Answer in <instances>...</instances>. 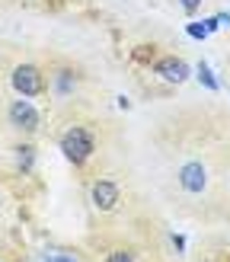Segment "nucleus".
Returning a JSON list of instances; mask_svg holds the SVG:
<instances>
[{
    "label": "nucleus",
    "mask_w": 230,
    "mask_h": 262,
    "mask_svg": "<svg viewBox=\"0 0 230 262\" xmlns=\"http://www.w3.org/2000/svg\"><path fill=\"white\" fill-rule=\"evenodd\" d=\"M58 144H61V154L67 157L74 166H86L89 157L96 154V138H93V131H89L86 125H80V122H74V125L64 128Z\"/></svg>",
    "instance_id": "f257e3e1"
},
{
    "label": "nucleus",
    "mask_w": 230,
    "mask_h": 262,
    "mask_svg": "<svg viewBox=\"0 0 230 262\" xmlns=\"http://www.w3.org/2000/svg\"><path fill=\"white\" fill-rule=\"evenodd\" d=\"M7 119H10V125L16 128L19 135H35L38 125H42V115H38L35 102H32V99H26V96H19V99H13V102H10Z\"/></svg>",
    "instance_id": "f03ea898"
},
{
    "label": "nucleus",
    "mask_w": 230,
    "mask_h": 262,
    "mask_svg": "<svg viewBox=\"0 0 230 262\" xmlns=\"http://www.w3.org/2000/svg\"><path fill=\"white\" fill-rule=\"evenodd\" d=\"M10 86L16 90L19 96L35 99V96L45 90V77H42V71H38L35 64H16V68H13V74H10Z\"/></svg>",
    "instance_id": "7ed1b4c3"
},
{
    "label": "nucleus",
    "mask_w": 230,
    "mask_h": 262,
    "mask_svg": "<svg viewBox=\"0 0 230 262\" xmlns=\"http://www.w3.org/2000/svg\"><path fill=\"white\" fill-rule=\"evenodd\" d=\"M119 202H122L119 182L109 179V176L93 179V186H89V205H93L99 214H112L115 208H119Z\"/></svg>",
    "instance_id": "20e7f679"
},
{
    "label": "nucleus",
    "mask_w": 230,
    "mask_h": 262,
    "mask_svg": "<svg viewBox=\"0 0 230 262\" xmlns=\"http://www.w3.org/2000/svg\"><path fill=\"white\" fill-rule=\"evenodd\" d=\"M153 74L166 83H186L192 77V68H189V61H182L179 55H160L153 61Z\"/></svg>",
    "instance_id": "39448f33"
},
{
    "label": "nucleus",
    "mask_w": 230,
    "mask_h": 262,
    "mask_svg": "<svg viewBox=\"0 0 230 262\" xmlns=\"http://www.w3.org/2000/svg\"><path fill=\"white\" fill-rule=\"evenodd\" d=\"M179 186H182V192L189 195H201L204 189H208V169H204L201 160H189L179 166Z\"/></svg>",
    "instance_id": "423d86ee"
},
{
    "label": "nucleus",
    "mask_w": 230,
    "mask_h": 262,
    "mask_svg": "<svg viewBox=\"0 0 230 262\" xmlns=\"http://www.w3.org/2000/svg\"><path fill=\"white\" fill-rule=\"evenodd\" d=\"M80 86V74H77L74 68H61L58 74H55V96H71L74 90Z\"/></svg>",
    "instance_id": "0eeeda50"
},
{
    "label": "nucleus",
    "mask_w": 230,
    "mask_h": 262,
    "mask_svg": "<svg viewBox=\"0 0 230 262\" xmlns=\"http://www.w3.org/2000/svg\"><path fill=\"white\" fill-rule=\"evenodd\" d=\"M217 16H211V19H201V23H189L186 26V32H189V38H195V42H204V38H208L214 29H217Z\"/></svg>",
    "instance_id": "6e6552de"
},
{
    "label": "nucleus",
    "mask_w": 230,
    "mask_h": 262,
    "mask_svg": "<svg viewBox=\"0 0 230 262\" xmlns=\"http://www.w3.org/2000/svg\"><path fill=\"white\" fill-rule=\"evenodd\" d=\"M16 166H19V173H29V169L35 166V147L32 144H16Z\"/></svg>",
    "instance_id": "1a4fd4ad"
},
{
    "label": "nucleus",
    "mask_w": 230,
    "mask_h": 262,
    "mask_svg": "<svg viewBox=\"0 0 230 262\" xmlns=\"http://www.w3.org/2000/svg\"><path fill=\"white\" fill-rule=\"evenodd\" d=\"M195 74H198V80H201V86H204V90H211V93H217V90H221V83H217V77H214V71L208 68V61H198V68H195Z\"/></svg>",
    "instance_id": "9d476101"
},
{
    "label": "nucleus",
    "mask_w": 230,
    "mask_h": 262,
    "mask_svg": "<svg viewBox=\"0 0 230 262\" xmlns=\"http://www.w3.org/2000/svg\"><path fill=\"white\" fill-rule=\"evenodd\" d=\"M106 262H137V256H134L131 250H112V253L106 256Z\"/></svg>",
    "instance_id": "9b49d317"
},
{
    "label": "nucleus",
    "mask_w": 230,
    "mask_h": 262,
    "mask_svg": "<svg viewBox=\"0 0 230 262\" xmlns=\"http://www.w3.org/2000/svg\"><path fill=\"white\" fill-rule=\"evenodd\" d=\"M45 262H80L74 253H67V250H55L51 256H45Z\"/></svg>",
    "instance_id": "f8f14e48"
},
{
    "label": "nucleus",
    "mask_w": 230,
    "mask_h": 262,
    "mask_svg": "<svg viewBox=\"0 0 230 262\" xmlns=\"http://www.w3.org/2000/svg\"><path fill=\"white\" fill-rule=\"evenodd\" d=\"M179 7H182V10L189 13V16H192V13H195V10L201 7V0H179Z\"/></svg>",
    "instance_id": "ddd939ff"
},
{
    "label": "nucleus",
    "mask_w": 230,
    "mask_h": 262,
    "mask_svg": "<svg viewBox=\"0 0 230 262\" xmlns=\"http://www.w3.org/2000/svg\"><path fill=\"white\" fill-rule=\"evenodd\" d=\"M173 246L179 253H186V237H182V233H173Z\"/></svg>",
    "instance_id": "4468645a"
},
{
    "label": "nucleus",
    "mask_w": 230,
    "mask_h": 262,
    "mask_svg": "<svg viewBox=\"0 0 230 262\" xmlns=\"http://www.w3.org/2000/svg\"><path fill=\"white\" fill-rule=\"evenodd\" d=\"M217 19H221V23H230V10H227V13H217Z\"/></svg>",
    "instance_id": "2eb2a0df"
},
{
    "label": "nucleus",
    "mask_w": 230,
    "mask_h": 262,
    "mask_svg": "<svg viewBox=\"0 0 230 262\" xmlns=\"http://www.w3.org/2000/svg\"><path fill=\"white\" fill-rule=\"evenodd\" d=\"M0 262H7V259H0Z\"/></svg>",
    "instance_id": "dca6fc26"
}]
</instances>
